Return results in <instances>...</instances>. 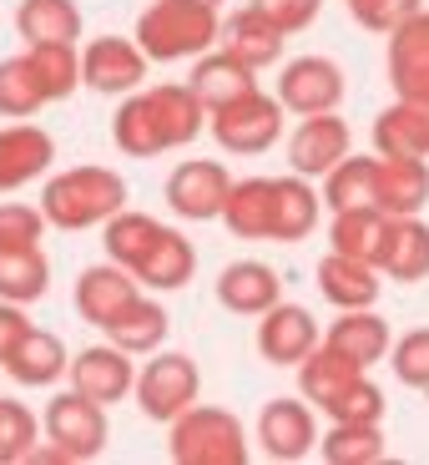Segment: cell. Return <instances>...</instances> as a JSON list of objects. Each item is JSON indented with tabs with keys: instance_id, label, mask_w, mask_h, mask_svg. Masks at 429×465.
Listing matches in <instances>:
<instances>
[{
	"instance_id": "obj_17",
	"label": "cell",
	"mask_w": 429,
	"mask_h": 465,
	"mask_svg": "<svg viewBox=\"0 0 429 465\" xmlns=\"http://www.w3.org/2000/svg\"><path fill=\"white\" fill-rule=\"evenodd\" d=\"M243 92H253V66L238 61L232 51L202 56L198 71H192V96L202 102V112H218V106H228L232 96H243Z\"/></svg>"
},
{
	"instance_id": "obj_15",
	"label": "cell",
	"mask_w": 429,
	"mask_h": 465,
	"mask_svg": "<svg viewBox=\"0 0 429 465\" xmlns=\"http://www.w3.org/2000/svg\"><path fill=\"white\" fill-rule=\"evenodd\" d=\"M46 289H51V258L41 253V243L0 248V299L31 309L35 299H46Z\"/></svg>"
},
{
	"instance_id": "obj_1",
	"label": "cell",
	"mask_w": 429,
	"mask_h": 465,
	"mask_svg": "<svg viewBox=\"0 0 429 465\" xmlns=\"http://www.w3.org/2000/svg\"><path fill=\"white\" fill-rule=\"evenodd\" d=\"M35 208L46 213V228L82 232L106 223L116 208H127V183L112 167H66V173L46 177Z\"/></svg>"
},
{
	"instance_id": "obj_18",
	"label": "cell",
	"mask_w": 429,
	"mask_h": 465,
	"mask_svg": "<svg viewBox=\"0 0 429 465\" xmlns=\"http://www.w3.org/2000/svg\"><path fill=\"white\" fill-rule=\"evenodd\" d=\"M15 31L25 35V46L76 41L82 35V5L76 0H21L15 5Z\"/></svg>"
},
{
	"instance_id": "obj_11",
	"label": "cell",
	"mask_w": 429,
	"mask_h": 465,
	"mask_svg": "<svg viewBox=\"0 0 429 465\" xmlns=\"http://www.w3.org/2000/svg\"><path fill=\"white\" fill-rule=\"evenodd\" d=\"M66 344H61L51 329H25L21 339H15V349L0 360V370L11 374L21 390H46V384H56L61 374H66Z\"/></svg>"
},
{
	"instance_id": "obj_13",
	"label": "cell",
	"mask_w": 429,
	"mask_h": 465,
	"mask_svg": "<svg viewBox=\"0 0 429 465\" xmlns=\"http://www.w3.org/2000/svg\"><path fill=\"white\" fill-rule=\"evenodd\" d=\"M192 263H198V258H192V243H187L177 228H162V232H157V243L137 258L132 279L147 283V289H187Z\"/></svg>"
},
{
	"instance_id": "obj_27",
	"label": "cell",
	"mask_w": 429,
	"mask_h": 465,
	"mask_svg": "<svg viewBox=\"0 0 429 465\" xmlns=\"http://www.w3.org/2000/svg\"><path fill=\"white\" fill-rule=\"evenodd\" d=\"M228 51L238 61H248V66H263V61L278 56V25L268 21L263 11H243V15H232L228 25Z\"/></svg>"
},
{
	"instance_id": "obj_22",
	"label": "cell",
	"mask_w": 429,
	"mask_h": 465,
	"mask_svg": "<svg viewBox=\"0 0 429 465\" xmlns=\"http://www.w3.org/2000/svg\"><path fill=\"white\" fill-rule=\"evenodd\" d=\"M147 102L167 147H182V142H192L202 132V102L192 96V86H151Z\"/></svg>"
},
{
	"instance_id": "obj_6",
	"label": "cell",
	"mask_w": 429,
	"mask_h": 465,
	"mask_svg": "<svg viewBox=\"0 0 429 465\" xmlns=\"http://www.w3.org/2000/svg\"><path fill=\"white\" fill-rule=\"evenodd\" d=\"M141 76H147V56L127 35H96L82 46V86H92V92L127 96L141 86Z\"/></svg>"
},
{
	"instance_id": "obj_4",
	"label": "cell",
	"mask_w": 429,
	"mask_h": 465,
	"mask_svg": "<svg viewBox=\"0 0 429 465\" xmlns=\"http://www.w3.org/2000/svg\"><path fill=\"white\" fill-rule=\"evenodd\" d=\"M198 390H202V374L187 354H157L132 380V395H137L141 415L162 420V425H172L187 405H198Z\"/></svg>"
},
{
	"instance_id": "obj_25",
	"label": "cell",
	"mask_w": 429,
	"mask_h": 465,
	"mask_svg": "<svg viewBox=\"0 0 429 465\" xmlns=\"http://www.w3.org/2000/svg\"><path fill=\"white\" fill-rule=\"evenodd\" d=\"M258 344H263V354L273 364H293L303 349L314 344V324H308V314H303V309H268Z\"/></svg>"
},
{
	"instance_id": "obj_10",
	"label": "cell",
	"mask_w": 429,
	"mask_h": 465,
	"mask_svg": "<svg viewBox=\"0 0 429 465\" xmlns=\"http://www.w3.org/2000/svg\"><path fill=\"white\" fill-rule=\"evenodd\" d=\"M137 293H141L137 279H132L122 263H112V258H106V263H92L82 279H76V314H82L86 324L106 329L132 299H137Z\"/></svg>"
},
{
	"instance_id": "obj_12",
	"label": "cell",
	"mask_w": 429,
	"mask_h": 465,
	"mask_svg": "<svg viewBox=\"0 0 429 465\" xmlns=\"http://www.w3.org/2000/svg\"><path fill=\"white\" fill-rule=\"evenodd\" d=\"M228 173H222L218 163H182L172 177H167V203H172V213H182V218L202 223V218H218L222 213V198H228Z\"/></svg>"
},
{
	"instance_id": "obj_32",
	"label": "cell",
	"mask_w": 429,
	"mask_h": 465,
	"mask_svg": "<svg viewBox=\"0 0 429 465\" xmlns=\"http://www.w3.org/2000/svg\"><path fill=\"white\" fill-rule=\"evenodd\" d=\"M25 329H31V319H25V303H5V299H0V360L15 349V339H21Z\"/></svg>"
},
{
	"instance_id": "obj_24",
	"label": "cell",
	"mask_w": 429,
	"mask_h": 465,
	"mask_svg": "<svg viewBox=\"0 0 429 465\" xmlns=\"http://www.w3.org/2000/svg\"><path fill=\"white\" fill-rule=\"evenodd\" d=\"M338 96V71L328 61H293L283 71V102L298 112H324Z\"/></svg>"
},
{
	"instance_id": "obj_14",
	"label": "cell",
	"mask_w": 429,
	"mask_h": 465,
	"mask_svg": "<svg viewBox=\"0 0 429 465\" xmlns=\"http://www.w3.org/2000/svg\"><path fill=\"white\" fill-rule=\"evenodd\" d=\"M258 440H263V450L273 460H298L314 445V420H308L303 405H293V400H273L263 410V420H258Z\"/></svg>"
},
{
	"instance_id": "obj_5",
	"label": "cell",
	"mask_w": 429,
	"mask_h": 465,
	"mask_svg": "<svg viewBox=\"0 0 429 465\" xmlns=\"http://www.w3.org/2000/svg\"><path fill=\"white\" fill-rule=\"evenodd\" d=\"M172 460H187V465L243 460V430H238V420L222 415V410L187 405L182 415L172 420Z\"/></svg>"
},
{
	"instance_id": "obj_23",
	"label": "cell",
	"mask_w": 429,
	"mask_h": 465,
	"mask_svg": "<svg viewBox=\"0 0 429 465\" xmlns=\"http://www.w3.org/2000/svg\"><path fill=\"white\" fill-rule=\"evenodd\" d=\"M157 232H162V223L147 218V213H132V208H116L112 218L102 223V243H106V258L112 263H122L132 273L137 268V258L147 253L151 243H157Z\"/></svg>"
},
{
	"instance_id": "obj_2",
	"label": "cell",
	"mask_w": 429,
	"mask_h": 465,
	"mask_svg": "<svg viewBox=\"0 0 429 465\" xmlns=\"http://www.w3.org/2000/svg\"><path fill=\"white\" fill-rule=\"evenodd\" d=\"M218 41V5L202 0H151L137 21V46L147 61L202 56Z\"/></svg>"
},
{
	"instance_id": "obj_7",
	"label": "cell",
	"mask_w": 429,
	"mask_h": 465,
	"mask_svg": "<svg viewBox=\"0 0 429 465\" xmlns=\"http://www.w3.org/2000/svg\"><path fill=\"white\" fill-rule=\"evenodd\" d=\"M66 374H71V390L86 395V400H96V405H116V400H127L132 395V380H137L132 354H127V349H116L112 339H106V344L82 349V354H71Z\"/></svg>"
},
{
	"instance_id": "obj_28",
	"label": "cell",
	"mask_w": 429,
	"mask_h": 465,
	"mask_svg": "<svg viewBox=\"0 0 429 465\" xmlns=\"http://www.w3.org/2000/svg\"><path fill=\"white\" fill-rule=\"evenodd\" d=\"M338 147H344V127L314 116V122L293 137V163H298V173H324V167L338 157Z\"/></svg>"
},
{
	"instance_id": "obj_26",
	"label": "cell",
	"mask_w": 429,
	"mask_h": 465,
	"mask_svg": "<svg viewBox=\"0 0 429 465\" xmlns=\"http://www.w3.org/2000/svg\"><path fill=\"white\" fill-rule=\"evenodd\" d=\"M41 106H46V92H41V82H35L25 51L21 56H5L0 61V116L25 122V116H35Z\"/></svg>"
},
{
	"instance_id": "obj_16",
	"label": "cell",
	"mask_w": 429,
	"mask_h": 465,
	"mask_svg": "<svg viewBox=\"0 0 429 465\" xmlns=\"http://www.w3.org/2000/svg\"><path fill=\"white\" fill-rule=\"evenodd\" d=\"M102 334L112 339L116 349H127L132 360H137V354H151V349H162V339H167V309L137 293V299H132L127 309L102 329Z\"/></svg>"
},
{
	"instance_id": "obj_20",
	"label": "cell",
	"mask_w": 429,
	"mask_h": 465,
	"mask_svg": "<svg viewBox=\"0 0 429 465\" xmlns=\"http://www.w3.org/2000/svg\"><path fill=\"white\" fill-rule=\"evenodd\" d=\"M218 299L228 303L232 314H263L278 299V279L263 263H232V268H222V279H218Z\"/></svg>"
},
{
	"instance_id": "obj_19",
	"label": "cell",
	"mask_w": 429,
	"mask_h": 465,
	"mask_svg": "<svg viewBox=\"0 0 429 465\" xmlns=\"http://www.w3.org/2000/svg\"><path fill=\"white\" fill-rule=\"evenodd\" d=\"M25 61H31L46 102H66V96L82 86V51H76V41H41V46H25Z\"/></svg>"
},
{
	"instance_id": "obj_8",
	"label": "cell",
	"mask_w": 429,
	"mask_h": 465,
	"mask_svg": "<svg viewBox=\"0 0 429 465\" xmlns=\"http://www.w3.org/2000/svg\"><path fill=\"white\" fill-rule=\"evenodd\" d=\"M56 163V142L46 127H35L31 116L0 127V193H21L25 183L46 177V167Z\"/></svg>"
},
{
	"instance_id": "obj_33",
	"label": "cell",
	"mask_w": 429,
	"mask_h": 465,
	"mask_svg": "<svg viewBox=\"0 0 429 465\" xmlns=\"http://www.w3.org/2000/svg\"><path fill=\"white\" fill-rule=\"evenodd\" d=\"M202 5H218V0H202Z\"/></svg>"
},
{
	"instance_id": "obj_9",
	"label": "cell",
	"mask_w": 429,
	"mask_h": 465,
	"mask_svg": "<svg viewBox=\"0 0 429 465\" xmlns=\"http://www.w3.org/2000/svg\"><path fill=\"white\" fill-rule=\"evenodd\" d=\"M212 132H218V142L228 152H263L268 142L278 137V106L268 96H258V86H253V92L232 96L228 106L212 112Z\"/></svg>"
},
{
	"instance_id": "obj_3",
	"label": "cell",
	"mask_w": 429,
	"mask_h": 465,
	"mask_svg": "<svg viewBox=\"0 0 429 465\" xmlns=\"http://www.w3.org/2000/svg\"><path fill=\"white\" fill-rule=\"evenodd\" d=\"M41 440L56 445L66 465L96 460V455L106 450V405L66 390V395H56L46 405V415H41Z\"/></svg>"
},
{
	"instance_id": "obj_29",
	"label": "cell",
	"mask_w": 429,
	"mask_h": 465,
	"mask_svg": "<svg viewBox=\"0 0 429 465\" xmlns=\"http://www.w3.org/2000/svg\"><path fill=\"white\" fill-rule=\"evenodd\" d=\"M41 440V420L21 400H0V465L25 460V450Z\"/></svg>"
},
{
	"instance_id": "obj_30",
	"label": "cell",
	"mask_w": 429,
	"mask_h": 465,
	"mask_svg": "<svg viewBox=\"0 0 429 465\" xmlns=\"http://www.w3.org/2000/svg\"><path fill=\"white\" fill-rule=\"evenodd\" d=\"M46 238V213L31 203H0V248H31Z\"/></svg>"
},
{
	"instance_id": "obj_31",
	"label": "cell",
	"mask_w": 429,
	"mask_h": 465,
	"mask_svg": "<svg viewBox=\"0 0 429 465\" xmlns=\"http://www.w3.org/2000/svg\"><path fill=\"white\" fill-rule=\"evenodd\" d=\"M395 370L405 374V380H414V384H429V334L405 339V349H399Z\"/></svg>"
},
{
	"instance_id": "obj_21",
	"label": "cell",
	"mask_w": 429,
	"mask_h": 465,
	"mask_svg": "<svg viewBox=\"0 0 429 465\" xmlns=\"http://www.w3.org/2000/svg\"><path fill=\"white\" fill-rule=\"evenodd\" d=\"M112 137H116V147L127 152V157H157V152H167L147 92H127V102L116 106V116H112Z\"/></svg>"
}]
</instances>
